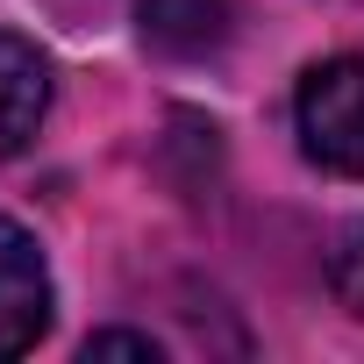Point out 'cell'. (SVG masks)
<instances>
[{"label": "cell", "mask_w": 364, "mask_h": 364, "mask_svg": "<svg viewBox=\"0 0 364 364\" xmlns=\"http://www.w3.org/2000/svg\"><path fill=\"white\" fill-rule=\"evenodd\" d=\"M136 15H143V36L178 58L215 50L229 36V0H136Z\"/></svg>", "instance_id": "4"}, {"label": "cell", "mask_w": 364, "mask_h": 364, "mask_svg": "<svg viewBox=\"0 0 364 364\" xmlns=\"http://www.w3.org/2000/svg\"><path fill=\"white\" fill-rule=\"evenodd\" d=\"M300 150L321 171L364 178V58H328L300 79Z\"/></svg>", "instance_id": "1"}, {"label": "cell", "mask_w": 364, "mask_h": 364, "mask_svg": "<svg viewBox=\"0 0 364 364\" xmlns=\"http://www.w3.org/2000/svg\"><path fill=\"white\" fill-rule=\"evenodd\" d=\"M50 264L22 222H0V357H29L50 328Z\"/></svg>", "instance_id": "2"}, {"label": "cell", "mask_w": 364, "mask_h": 364, "mask_svg": "<svg viewBox=\"0 0 364 364\" xmlns=\"http://www.w3.org/2000/svg\"><path fill=\"white\" fill-rule=\"evenodd\" d=\"M328 286H336V300L364 321V222H343V229H336V243H328Z\"/></svg>", "instance_id": "5"}, {"label": "cell", "mask_w": 364, "mask_h": 364, "mask_svg": "<svg viewBox=\"0 0 364 364\" xmlns=\"http://www.w3.org/2000/svg\"><path fill=\"white\" fill-rule=\"evenodd\" d=\"M50 114V65L29 36L0 29V164H8Z\"/></svg>", "instance_id": "3"}, {"label": "cell", "mask_w": 364, "mask_h": 364, "mask_svg": "<svg viewBox=\"0 0 364 364\" xmlns=\"http://www.w3.org/2000/svg\"><path fill=\"white\" fill-rule=\"evenodd\" d=\"M86 357H150L157 364V343L129 336V328H100V336H86Z\"/></svg>", "instance_id": "6"}]
</instances>
